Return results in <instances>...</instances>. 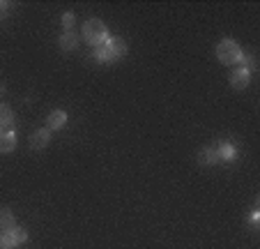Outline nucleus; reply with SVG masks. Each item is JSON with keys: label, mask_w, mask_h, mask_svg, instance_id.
<instances>
[{"label": "nucleus", "mask_w": 260, "mask_h": 249, "mask_svg": "<svg viewBox=\"0 0 260 249\" xmlns=\"http://www.w3.org/2000/svg\"><path fill=\"white\" fill-rule=\"evenodd\" d=\"M127 56V44H124L122 37H108L102 46L94 49V58L97 63H118Z\"/></svg>", "instance_id": "nucleus-1"}, {"label": "nucleus", "mask_w": 260, "mask_h": 249, "mask_svg": "<svg viewBox=\"0 0 260 249\" xmlns=\"http://www.w3.org/2000/svg\"><path fill=\"white\" fill-rule=\"evenodd\" d=\"M244 58V51L242 46L237 44L235 39H221L219 44H216V60L221 65H226V67H237Z\"/></svg>", "instance_id": "nucleus-2"}, {"label": "nucleus", "mask_w": 260, "mask_h": 249, "mask_svg": "<svg viewBox=\"0 0 260 249\" xmlns=\"http://www.w3.org/2000/svg\"><path fill=\"white\" fill-rule=\"evenodd\" d=\"M81 37L85 39V44L88 46L97 49V46H102L108 39V28L102 19H88L83 23V28H81Z\"/></svg>", "instance_id": "nucleus-3"}, {"label": "nucleus", "mask_w": 260, "mask_h": 249, "mask_svg": "<svg viewBox=\"0 0 260 249\" xmlns=\"http://www.w3.org/2000/svg\"><path fill=\"white\" fill-rule=\"evenodd\" d=\"M28 242V231L23 226H14L12 231L0 235V249H16Z\"/></svg>", "instance_id": "nucleus-4"}, {"label": "nucleus", "mask_w": 260, "mask_h": 249, "mask_svg": "<svg viewBox=\"0 0 260 249\" xmlns=\"http://www.w3.org/2000/svg\"><path fill=\"white\" fill-rule=\"evenodd\" d=\"M228 81H231V86L235 90H244L246 86L251 83V72L249 69H244L242 65H237V67H233L231 76H228Z\"/></svg>", "instance_id": "nucleus-5"}, {"label": "nucleus", "mask_w": 260, "mask_h": 249, "mask_svg": "<svg viewBox=\"0 0 260 249\" xmlns=\"http://www.w3.org/2000/svg\"><path fill=\"white\" fill-rule=\"evenodd\" d=\"M69 116L67 111H62V108H53V111L46 116V129L49 132H58V129H62L64 125H67Z\"/></svg>", "instance_id": "nucleus-6"}, {"label": "nucleus", "mask_w": 260, "mask_h": 249, "mask_svg": "<svg viewBox=\"0 0 260 249\" xmlns=\"http://www.w3.org/2000/svg\"><path fill=\"white\" fill-rule=\"evenodd\" d=\"M51 134H53V132H49L46 127L35 129V132L30 134V141H28L30 148H32V150H44V148L51 143Z\"/></svg>", "instance_id": "nucleus-7"}, {"label": "nucleus", "mask_w": 260, "mask_h": 249, "mask_svg": "<svg viewBox=\"0 0 260 249\" xmlns=\"http://www.w3.org/2000/svg\"><path fill=\"white\" fill-rule=\"evenodd\" d=\"M14 129V111L10 104L0 102V132H10Z\"/></svg>", "instance_id": "nucleus-8"}, {"label": "nucleus", "mask_w": 260, "mask_h": 249, "mask_svg": "<svg viewBox=\"0 0 260 249\" xmlns=\"http://www.w3.org/2000/svg\"><path fill=\"white\" fill-rule=\"evenodd\" d=\"M16 150V134L14 129L10 132H0V155H10Z\"/></svg>", "instance_id": "nucleus-9"}, {"label": "nucleus", "mask_w": 260, "mask_h": 249, "mask_svg": "<svg viewBox=\"0 0 260 249\" xmlns=\"http://www.w3.org/2000/svg\"><path fill=\"white\" fill-rule=\"evenodd\" d=\"M14 226H16L14 212H12L10 208H0V235L7 233V231H12Z\"/></svg>", "instance_id": "nucleus-10"}, {"label": "nucleus", "mask_w": 260, "mask_h": 249, "mask_svg": "<svg viewBox=\"0 0 260 249\" xmlns=\"http://www.w3.org/2000/svg\"><path fill=\"white\" fill-rule=\"evenodd\" d=\"M58 46L62 51H74L76 46H79V35L74 33V30H69V33H62L58 37Z\"/></svg>", "instance_id": "nucleus-11"}, {"label": "nucleus", "mask_w": 260, "mask_h": 249, "mask_svg": "<svg viewBox=\"0 0 260 249\" xmlns=\"http://www.w3.org/2000/svg\"><path fill=\"white\" fill-rule=\"evenodd\" d=\"M198 161L201 164H205V166H214V164H219V152H216V148H203L201 152H198Z\"/></svg>", "instance_id": "nucleus-12"}, {"label": "nucleus", "mask_w": 260, "mask_h": 249, "mask_svg": "<svg viewBox=\"0 0 260 249\" xmlns=\"http://www.w3.org/2000/svg\"><path fill=\"white\" fill-rule=\"evenodd\" d=\"M216 152H219L221 161H233L237 157V148L233 146V143H221V146L216 148Z\"/></svg>", "instance_id": "nucleus-13"}, {"label": "nucleus", "mask_w": 260, "mask_h": 249, "mask_svg": "<svg viewBox=\"0 0 260 249\" xmlns=\"http://www.w3.org/2000/svg\"><path fill=\"white\" fill-rule=\"evenodd\" d=\"M62 28H64V33H69V30L74 28V23H76V16H74V12H64L62 14Z\"/></svg>", "instance_id": "nucleus-14"}, {"label": "nucleus", "mask_w": 260, "mask_h": 249, "mask_svg": "<svg viewBox=\"0 0 260 249\" xmlns=\"http://www.w3.org/2000/svg\"><path fill=\"white\" fill-rule=\"evenodd\" d=\"M258 217H260V210H258V208H253V212H251V222L255 224V222H258Z\"/></svg>", "instance_id": "nucleus-15"}, {"label": "nucleus", "mask_w": 260, "mask_h": 249, "mask_svg": "<svg viewBox=\"0 0 260 249\" xmlns=\"http://www.w3.org/2000/svg\"><path fill=\"white\" fill-rule=\"evenodd\" d=\"M3 95H5V83L0 81V99H3Z\"/></svg>", "instance_id": "nucleus-16"}]
</instances>
